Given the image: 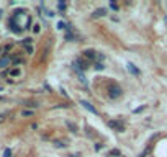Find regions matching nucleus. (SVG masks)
<instances>
[{
	"mask_svg": "<svg viewBox=\"0 0 167 157\" xmlns=\"http://www.w3.org/2000/svg\"><path fill=\"white\" fill-rule=\"evenodd\" d=\"M95 69L97 70H102V69H103V64H102V62H95Z\"/></svg>",
	"mask_w": 167,
	"mask_h": 157,
	"instance_id": "f3484780",
	"label": "nucleus"
},
{
	"mask_svg": "<svg viewBox=\"0 0 167 157\" xmlns=\"http://www.w3.org/2000/svg\"><path fill=\"white\" fill-rule=\"evenodd\" d=\"M66 124H67V128L71 129L72 132H77V126H75L74 123H71V121H66Z\"/></svg>",
	"mask_w": 167,
	"mask_h": 157,
	"instance_id": "9d476101",
	"label": "nucleus"
},
{
	"mask_svg": "<svg viewBox=\"0 0 167 157\" xmlns=\"http://www.w3.org/2000/svg\"><path fill=\"white\" fill-rule=\"evenodd\" d=\"M149 152H151V147H146V149H144V152H142V154H139L138 157H146Z\"/></svg>",
	"mask_w": 167,
	"mask_h": 157,
	"instance_id": "4468645a",
	"label": "nucleus"
},
{
	"mask_svg": "<svg viewBox=\"0 0 167 157\" xmlns=\"http://www.w3.org/2000/svg\"><path fill=\"white\" fill-rule=\"evenodd\" d=\"M110 156H120V151H116V149H113L112 152H110Z\"/></svg>",
	"mask_w": 167,
	"mask_h": 157,
	"instance_id": "6ab92c4d",
	"label": "nucleus"
},
{
	"mask_svg": "<svg viewBox=\"0 0 167 157\" xmlns=\"http://www.w3.org/2000/svg\"><path fill=\"white\" fill-rule=\"evenodd\" d=\"M79 103L82 105V107L85 108V110H88V111L92 113V115H98V110H97V108L93 107V105L90 103V102H87V100H80Z\"/></svg>",
	"mask_w": 167,
	"mask_h": 157,
	"instance_id": "20e7f679",
	"label": "nucleus"
},
{
	"mask_svg": "<svg viewBox=\"0 0 167 157\" xmlns=\"http://www.w3.org/2000/svg\"><path fill=\"white\" fill-rule=\"evenodd\" d=\"M12 62V59H10V56H4V57H0V69H4V67H7Z\"/></svg>",
	"mask_w": 167,
	"mask_h": 157,
	"instance_id": "423d86ee",
	"label": "nucleus"
},
{
	"mask_svg": "<svg viewBox=\"0 0 167 157\" xmlns=\"http://www.w3.org/2000/svg\"><path fill=\"white\" fill-rule=\"evenodd\" d=\"M144 108H146V107H139V108H136V110H134V113H141L142 110H144Z\"/></svg>",
	"mask_w": 167,
	"mask_h": 157,
	"instance_id": "412c9836",
	"label": "nucleus"
},
{
	"mask_svg": "<svg viewBox=\"0 0 167 157\" xmlns=\"http://www.w3.org/2000/svg\"><path fill=\"white\" fill-rule=\"evenodd\" d=\"M79 156H80V154H71L69 157H79Z\"/></svg>",
	"mask_w": 167,
	"mask_h": 157,
	"instance_id": "393cba45",
	"label": "nucleus"
},
{
	"mask_svg": "<svg viewBox=\"0 0 167 157\" xmlns=\"http://www.w3.org/2000/svg\"><path fill=\"white\" fill-rule=\"evenodd\" d=\"M33 111H29V110H25V111H21V116H31Z\"/></svg>",
	"mask_w": 167,
	"mask_h": 157,
	"instance_id": "dca6fc26",
	"label": "nucleus"
},
{
	"mask_svg": "<svg viewBox=\"0 0 167 157\" xmlns=\"http://www.w3.org/2000/svg\"><path fill=\"white\" fill-rule=\"evenodd\" d=\"M10 75H12V77H18V75H20V69H12L10 70Z\"/></svg>",
	"mask_w": 167,
	"mask_h": 157,
	"instance_id": "9b49d317",
	"label": "nucleus"
},
{
	"mask_svg": "<svg viewBox=\"0 0 167 157\" xmlns=\"http://www.w3.org/2000/svg\"><path fill=\"white\" fill-rule=\"evenodd\" d=\"M88 67H90V62L85 61L84 57H77L74 62V69L75 70H79V72H82V70H87Z\"/></svg>",
	"mask_w": 167,
	"mask_h": 157,
	"instance_id": "f03ea898",
	"label": "nucleus"
},
{
	"mask_svg": "<svg viewBox=\"0 0 167 157\" xmlns=\"http://www.w3.org/2000/svg\"><path fill=\"white\" fill-rule=\"evenodd\" d=\"M69 26L71 25H67L66 21H59L58 23V29H69Z\"/></svg>",
	"mask_w": 167,
	"mask_h": 157,
	"instance_id": "1a4fd4ad",
	"label": "nucleus"
},
{
	"mask_svg": "<svg viewBox=\"0 0 167 157\" xmlns=\"http://www.w3.org/2000/svg\"><path fill=\"white\" fill-rule=\"evenodd\" d=\"M2 13H4V12H2V10H0V18H2Z\"/></svg>",
	"mask_w": 167,
	"mask_h": 157,
	"instance_id": "a878e982",
	"label": "nucleus"
},
{
	"mask_svg": "<svg viewBox=\"0 0 167 157\" xmlns=\"http://www.w3.org/2000/svg\"><path fill=\"white\" fill-rule=\"evenodd\" d=\"M126 67H128V70H130L131 74H134V75H139V70L134 67V64H131V62H128L126 64Z\"/></svg>",
	"mask_w": 167,
	"mask_h": 157,
	"instance_id": "6e6552de",
	"label": "nucleus"
},
{
	"mask_svg": "<svg viewBox=\"0 0 167 157\" xmlns=\"http://www.w3.org/2000/svg\"><path fill=\"white\" fill-rule=\"evenodd\" d=\"M4 157H12V151H10V149H5V152H4Z\"/></svg>",
	"mask_w": 167,
	"mask_h": 157,
	"instance_id": "a211bd4d",
	"label": "nucleus"
},
{
	"mask_svg": "<svg viewBox=\"0 0 167 157\" xmlns=\"http://www.w3.org/2000/svg\"><path fill=\"white\" fill-rule=\"evenodd\" d=\"M33 31H34V33H39V25H34Z\"/></svg>",
	"mask_w": 167,
	"mask_h": 157,
	"instance_id": "4be33fe9",
	"label": "nucleus"
},
{
	"mask_svg": "<svg viewBox=\"0 0 167 157\" xmlns=\"http://www.w3.org/2000/svg\"><path fill=\"white\" fill-rule=\"evenodd\" d=\"M23 46H25V49H26V53H28V54H33V48H31L29 44H23Z\"/></svg>",
	"mask_w": 167,
	"mask_h": 157,
	"instance_id": "2eb2a0df",
	"label": "nucleus"
},
{
	"mask_svg": "<svg viewBox=\"0 0 167 157\" xmlns=\"http://www.w3.org/2000/svg\"><path fill=\"white\" fill-rule=\"evenodd\" d=\"M108 95H110V98H120V97L123 95V90H121V87L116 85V83H110L108 85Z\"/></svg>",
	"mask_w": 167,
	"mask_h": 157,
	"instance_id": "f257e3e1",
	"label": "nucleus"
},
{
	"mask_svg": "<svg viewBox=\"0 0 167 157\" xmlns=\"http://www.w3.org/2000/svg\"><path fill=\"white\" fill-rule=\"evenodd\" d=\"M110 7H112L113 10H118V5H115V4H113V2H112V4H110Z\"/></svg>",
	"mask_w": 167,
	"mask_h": 157,
	"instance_id": "5701e85b",
	"label": "nucleus"
},
{
	"mask_svg": "<svg viewBox=\"0 0 167 157\" xmlns=\"http://www.w3.org/2000/svg\"><path fill=\"white\" fill-rule=\"evenodd\" d=\"M66 7H67V5L64 4V2H59V4H58V8H59V12H64V10H66Z\"/></svg>",
	"mask_w": 167,
	"mask_h": 157,
	"instance_id": "f8f14e48",
	"label": "nucleus"
},
{
	"mask_svg": "<svg viewBox=\"0 0 167 157\" xmlns=\"http://www.w3.org/2000/svg\"><path fill=\"white\" fill-rule=\"evenodd\" d=\"M66 39H67V41H74V34H72L71 31H67V33H66Z\"/></svg>",
	"mask_w": 167,
	"mask_h": 157,
	"instance_id": "ddd939ff",
	"label": "nucleus"
},
{
	"mask_svg": "<svg viewBox=\"0 0 167 157\" xmlns=\"http://www.w3.org/2000/svg\"><path fill=\"white\" fill-rule=\"evenodd\" d=\"M5 121V115H0V123H4Z\"/></svg>",
	"mask_w": 167,
	"mask_h": 157,
	"instance_id": "b1692460",
	"label": "nucleus"
},
{
	"mask_svg": "<svg viewBox=\"0 0 167 157\" xmlns=\"http://www.w3.org/2000/svg\"><path fill=\"white\" fill-rule=\"evenodd\" d=\"M108 126L112 129H116L118 132H125V123H123V121L112 120V121H108Z\"/></svg>",
	"mask_w": 167,
	"mask_h": 157,
	"instance_id": "7ed1b4c3",
	"label": "nucleus"
},
{
	"mask_svg": "<svg viewBox=\"0 0 167 157\" xmlns=\"http://www.w3.org/2000/svg\"><path fill=\"white\" fill-rule=\"evenodd\" d=\"M105 15H107V10L105 8H97L92 13V18H100V17H105Z\"/></svg>",
	"mask_w": 167,
	"mask_h": 157,
	"instance_id": "0eeeda50",
	"label": "nucleus"
},
{
	"mask_svg": "<svg viewBox=\"0 0 167 157\" xmlns=\"http://www.w3.org/2000/svg\"><path fill=\"white\" fill-rule=\"evenodd\" d=\"M84 57L87 61H97V53L93 49H85L84 51Z\"/></svg>",
	"mask_w": 167,
	"mask_h": 157,
	"instance_id": "39448f33",
	"label": "nucleus"
},
{
	"mask_svg": "<svg viewBox=\"0 0 167 157\" xmlns=\"http://www.w3.org/2000/svg\"><path fill=\"white\" fill-rule=\"evenodd\" d=\"M64 146H66V144H64V142H61V141H58V142H56V147H64Z\"/></svg>",
	"mask_w": 167,
	"mask_h": 157,
	"instance_id": "aec40b11",
	"label": "nucleus"
}]
</instances>
